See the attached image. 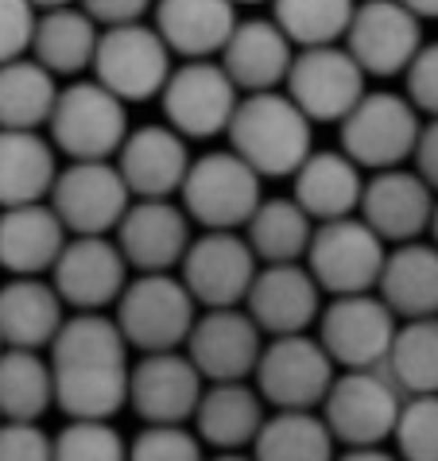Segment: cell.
Here are the masks:
<instances>
[{
	"mask_svg": "<svg viewBox=\"0 0 438 461\" xmlns=\"http://www.w3.org/2000/svg\"><path fill=\"white\" fill-rule=\"evenodd\" d=\"M407 101L415 105L419 117L438 121V40L419 50V59L411 62V70L404 74Z\"/></svg>",
	"mask_w": 438,
	"mask_h": 461,
	"instance_id": "7bdbcfd3",
	"label": "cell"
},
{
	"mask_svg": "<svg viewBox=\"0 0 438 461\" xmlns=\"http://www.w3.org/2000/svg\"><path fill=\"white\" fill-rule=\"evenodd\" d=\"M205 395V380L187 353H151L132 365L128 407L144 427H187Z\"/></svg>",
	"mask_w": 438,
	"mask_h": 461,
	"instance_id": "ac0fdd59",
	"label": "cell"
},
{
	"mask_svg": "<svg viewBox=\"0 0 438 461\" xmlns=\"http://www.w3.org/2000/svg\"><path fill=\"white\" fill-rule=\"evenodd\" d=\"M295 55L299 50L287 43V35L279 32L272 16H249L237 23L233 40H229L225 55L217 62L233 78L241 97H256V94H279V86H287Z\"/></svg>",
	"mask_w": 438,
	"mask_h": 461,
	"instance_id": "cb8c5ba5",
	"label": "cell"
},
{
	"mask_svg": "<svg viewBox=\"0 0 438 461\" xmlns=\"http://www.w3.org/2000/svg\"><path fill=\"white\" fill-rule=\"evenodd\" d=\"M67 245L70 233L50 202L0 210V267L12 272V279H40L43 272H55Z\"/></svg>",
	"mask_w": 438,
	"mask_h": 461,
	"instance_id": "484cf974",
	"label": "cell"
},
{
	"mask_svg": "<svg viewBox=\"0 0 438 461\" xmlns=\"http://www.w3.org/2000/svg\"><path fill=\"white\" fill-rule=\"evenodd\" d=\"M47 202L70 237H109L121 229L136 198L124 186L117 163H67Z\"/></svg>",
	"mask_w": 438,
	"mask_h": 461,
	"instance_id": "7c38bea8",
	"label": "cell"
},
{
	"mask_svg": "<svg viewBox=\"0 0 438 461\" xmlns=\"http://www.w3.org/2000/svg\"><path fill=\"white\" fill-rule=\"evenodd\" d=\"M55 373V407L74 422H113L128 407L132 361L117 318L74 314L47 349Z\"/></svg>",
	"mask_w": 438,
	"mask_h": 461,
	"instance_id": "6da1fadb",
	"label": "cell"
},
{
	"mask_svg": "<svg viewBox=\"0 0 438 461\" xmlns=\"http://www.w3.org/2000/svg\"><path fill=\"white\" fill-rule=\"evenodd\" d=\"M55 407V373L43 353H0V422H40Z\"/></svg>",
	"mask_w": 438,
	"mask_h": 461,
	"instance_id": "e575fe53",
	"label": "cell"
},
{
	"mask_svg": "<svg viewBox=\"0 0 438 461\" xmlns=\"http://www.w3.org/2000/svg\"><path fill=\"white\" fill-rule=\"evenodd\" d=\"M55 461H128V442L113 422H67L55 434Z\"/></svg>",
	"mask_w": 438,
	"mask_h": 461,
	"instance_id": "f35d334b",
	"label": "cell"
},
{
	"mask_svg": "<svg viewBox=\"0 0 438 461\" xmlns=\"http://www.w3.org/2000/svg\"><path fill=\"white\" fill-rule=\"evenodd\" d=\"M311 121L283 94L244 97L233 124H229V151L241 156L260 178H295L299 167L315 156Z\"/></svg>",
	"mask_w": 438,
	"mask_h": 461,
	"instance_id": "7a4b0ae2",
	"label": "cell"
},
{
	"mask_svg": "<svg viewBox=\"0 0 438 461\" xmlns=\"http://www.w3.org/2000/svg\"><path fill=\"white\" fill-rule=\"evenodd\" d=\"M59 299L78 314H101L105 306H117L128 279V260L113 237H70L67 252L59 256L50 272Z\"/></svg>",
	"mask_w": 438,
	"mask_h": 461,
	"instance_id": "e0dca14e",
	"label": "cell"
},
{
	"mask_svg": "<svg viewBox=\"0 0 438 461\" xmlns=\"http://www.w3.org/2000/svg\"><path fill=\"white\" fill-rule=\"evenodd\" d=\"M392 442L399 461H438V395H419L404 403Z\"/></svg>",
	"mask_w": 438,
	"mask_h": 461,
	"instance_id": "ab89813d",
	"label": "cell"
},
{
	"mask_svg": "<svg viewBox=\"0 0 438 461\" xmlns=\"http://www.w3.org/2000/svg\"><path fill=\"white\" fill-rule=\"evenodd\" d=\"M315 221L299 210L295 198H264V206L256 210V217L244 229V240L256 252L260 267L276 264H306L315 240Z\"/></svg>",
	"mask_w": 438,
	"mask_h": 461,
	"instance_id": "836d02e7",
	"label": "cell"
},
{
	"mask_svg": "<svg viewBox=\"0 0 438 461\" xmlns=\"http://www.w3.org/2000/svg\"><path fill=\"white\" fill-rule=\"evenodd\" d=\"M190 148L171 124L132 128L117 156V171L136 202H171L190 175Z\"/></svg>",
	"mask_w": 438,
	"mask_h": 461,
	"instance_id": "603a6c76",
	"label": "cell"
},
{
	"mask_svg": "<svg viewBox=\"0 0 438 461\" xmlns=\"http://www.w3.org/2000/svg\"><path fill=\"white\" fill-rule=\"evenodd\" d=\"M384 373L404 392V400L438 395V318L399 322V334H396Z\"/></svg>",
	"mask_w": 438,
	"mask_h": 461,
	"instance_id": "74e56055",
	"label": "cell"
},
{
	"mask_svg": "<svg viewBox=\"0 0 438 461\" xmlns=\"http://www.w3.org/2000/svg\"><path fill=\"white\" fill-rule=\"evenodd\" d=\"M264 400L249 384H210L195 411V434L217 454H244L264 430Z\"/></svg>",
	"mask_w": 438,
	"mask_h": 461,
	"instance_id": "83f0119b",
	"label": "cell"
},
{
	"mask_svg": "<svg viewBox=\"0 0 438 461\" xmlns=\"http://www.w3.org/2000/svg\"><path fill=\"white\" fill-rule=\"evenodd\" d=\"M264 178L233 151H205L190 163L183 183V202L190 225H202L205 233H237L249 229L256 210L264 206Z\"/></svg>",
	"mask_w": 438,
	"mask_h": 461,
	"instance_id": "3957f363",
	"label": "cell"
},
{
	"mask_svg": "<svg viewBox=\"0 0 438 461\" xmlns=\"http://www.w3.org/2000/svg\"><path fill=\"white\" fill-rule=\"evenodd\" d=\"M264 334L244 314V306H237V311H205L198 314L195 334L187 341V357L205 384H249L264 357Z\"/></svg>",
	"mask_w": 438,
	"mask_h": 461,
	"instance_id": "d6986e66",
	"label": "cell"
},
{
	"mask_svg": "<svg viewBox=\"0 0 438 461\" xmlns=\"http://www.w3.org/2000/svg\"><path fill=\"white\" fill-rule=\"evenodd\" d=\"M62 86L35 59L0 67V128L5 132H40L50 124Z\"/></svg>",
	"mask_w": 438,
	"mask_h": 461,
	"instance_id": "d6a6232c",
	"label": "cell"
},
{
	"mask_svg": "<svg viewBox=\"0 0 438 461\" xmlns=\"http://www.w3.org/2000/svg\"><path fill=\"white\" fill-rule=\"evenodd\" d=\"M365 183L369 178L360 175V167L342 148L315 151L299 167V175L291 178V198L299 202V210L315 225H330V221H345V217L360 213Z\"/></svg>",
	"mask_w": 438,
	"mask_h": 461,
	"instance_id": "4316f807",
	"label": "cell"
},
{
	"mask_svg": "<svg viewBox=\"0 0 438 461\" xmlns=\"http://www.w3.org/2000/svg\"><path fill=\"white\" fill-rule=\"evenodd\" d=\"M431 245L438 249V206H434V221H431Z\"/></svg>",
	"mask_w": 438,
	"mask_h": 461,
	"instance_id": "f907efd6",
	"label": "cell"
},
{
	"mask_svg": "<svg viewBox=\"0 0 438 461\" xmlns=\"http://www.w3.org/2000/svg\"><path fill=\"white\" fill-rule=\"evenodd\" d=\"M50 144L70 163H113L128 140V105L94 78L62 86L55 117L47 124Z\"/></svg>",
	"mask_w": 438,
	"mask_h": 461,
	"instance_id": "277c9868",
	"label": "cell"
},
{
	"mask_svg": "<svg viewBox=\"0 0 438 461\" xmlns=\"http://www.w3.org/2000/svg\"><path fill=\"white\" fill-rule=\"evenodd\" d=\"M171 50H167L156 23H128V28L101 32L97 59H94V82L105 86L113 97L124 105H140V101L163 97L167 82H171Z\"/></svg>",
	"mask_w": 438,
	"mask_h": 461,
	"instance_id": "ba28073f",
	"label": "cell"
},
{
	"mask_svg": "<svg viewBox=\"0 0 438 461\" xmlns=\"http://www.w3.org/2000/svg\"><path fill=\"white\" fill-rule=\"evenodd\" d=\"M399 334V318L384 306L380 294L330 299L318 318V341L342 373H377L388 365Z\"/></svg>",
	"mask_w": 438,
	"mask_h": 461,
	"instance_id": "30bf717a",
	"label": "cell"
},
{
	"mask_svg": "<svg viewBox=\"0 0 438 461\" xmlns=\"http://www.w3.org/2000/svg\"><path fill=\"white\" fill-rule=\"evenodd\" d=\"M377 294L399 322L438 318V249L431 240L392 249Z\"/></svg>",
	"mask_w": 438,
	"mask_h": 461,
	"instance_id": "4dcf8cb0",
	"label": "cell"
},
{
	"mask_svg": "<svg viewBox=\"0 0 438 461\" xmlns=\"http://www.w3.org/2000/svg\"><path fill=\"white\" fill-rule=\"evenodd\" d=\"M198 303L178 276H136L117 303V326L136 353H178L195 334Z\"/></svg>",
	"mask_w": 438,
	"mask_h": 461,
	"instance_id": "5b68a950",
	"label": "cell"
},
{
	"mask_svg": "<svg viewBox=\"0 0 438 461\" xmlns=\"http://www.w3.org/2000/svg\"><path fill=\"white\" fill-rule=\"evenodd\" d=\"M210 461H252V454H214Z\"/></svg>",
	"mask_w": 438,
	"mask_h": 461,
	"instance_id": "681fc988",
	"label": "cell"
},
{
	"mask_svg": "<svg viewBox=\"0 0 438 461\" xmlns=\"http://www.w3.org/2000/svg\"><path fill=\"white\" fill-rule=\"evenodd\" d=\"M241 101V89L222 62H183L175 67L160 105L167 124L183 140H214L229 132Z\"/></svg>",
	"mask_w": 438,
	"mask_h": 461,
	"instance_id": "4fadbf2b",
	"label": "cell"
},
{
	"mask_svg": "<svg viewBox=\"0 0 438 461\" xmlns=\"http://www.w3.org/2000/svg\"><path fill=\"white\" fill-rule=\"evenodd\" d=\"M128 461H205V454L187 427H144L128 442Z\"/></svg>",
	"mask_w": 438,
	"mask_h": 461,
	"instance_id": "60d3db41",
	"label": "cell"
},
{
	"mask_svg": "<svg viewBox=\"0 0 438 461\" xmlns=\"http://www.w3.org/2000/svg\"><path fill=\"white\" fill-rule=\"evenodd\" d=\"M411 163H415V175L438 194V121L423 124V136H419V148H415V159Z\"/></svg>",
	"mask_w": 438,
	"mask_h": 461,
	"instance_id": "bcb514c9",
	"label": "cell"
},
{
	"mask_svg": "<svg viewBox=\"0 0 438 461\" xmlns=\"http://www.w3.org/2000/svg\"><path fill=\"white\" fill-rule=\"evenodd\" d=\"M178 279L190 299L205 311H237L249 303V291L260 276V260L241 233H202L190 245Z\"/></svg>",
	"mask_w": 438,
	"mask_h": 461,
	"instance_id": "2e32d148",
	"label": "cell"
},
{
	"mask_svg": "<svg viewBox=\"0 0 438 461\" xmlns=\"http://www.w3.org/2000/svg\"><path fill=\"white\" fill-rule=\"evenodd\" d=\"M404 392L392 384V376L377 373H342L322 403V419L345 450H372L396 438L399 415H404Z\"/></svg>",
	"mask_w": 438,
	"mask_h": 461,
	"instance_id": "52a82bcc",
	"label": "cell"
},
{
	"mask_svg": "<svg viewBox=\"0 0 438 461\" xmlns=\"http://www.w3.org/2000/svg\"><path fill=\"white\" fill-rule=\"evenodd\" d=\"M0 353H5V341H0Z\"/></svg>",
	"mask_w": 438,
	"mask_h": 461,
	"instance_id": "816d5d0a",
	"label": "cell"
},
{
	"mask_svg": "<svg viewBox=\"0 0 438 461\" xmlns=\"http://www.w3.org/2000/svg\"><path fill=\"white\" fill-rule=\"evenodd\" d=\"M427 47L423 40V20L407 5L396 0H369L357 5L345 50L365 70V78H399L411 70L419 50Z\"/></svg>",
	"mask_w": 438,
	"mask_h": 461,
	"instance_id": "9a60e30c",
	"label": "cell"
},
{
	"mask_svg": "<svg viewBox=\"0 0 438 461\" xmlns=\"http://www.w3.org/2000/svg\"><path fill=\"white\" fill-rule=\"evenodd\" d=\"M113 240L140 276H171V267H183L195 233L178 202H132Z\"/></svg>",
	"mask_w": 438,
	"mask_h": 461,
	"instance_id": "7402d4cb",
	"label": "cell"
},
{
	"mask_svg": "<svg viewBox=\"0 0 438 461\" xmlns=\"http://www.w3.org/2000/svg\"><path fill=\"white\" fill-rule=\"evenodd\" d=\"M244 314L268 341L311 334V326L322 318V287L306 272V264L260 267L249 303H244Z\"/></svg>",
	"mask_w": 438,
	"mask_h": 461,
	"instance_id": "44dd1931",
	"label": "cell"
},
{
	"mask_svg": "<svg viewBox=\"0 0 438 461\" xmlns=\"http://www.w3.org/2000/svg\"><path fill=\"white\" fill-rule=\"evenodd\" d=\"M338 365L311 334L276 338L264 345V357L256 365V392L276 411H322L326 395L338 380Z\"/></svg>",
	"mask_w": 438,
	"mask_h": 461,
	"instance_id": "8fae6325",
	"label": "cell"
},
{
	"mask_svg": "<svg viewBox=\"0 0 438 461\" xmlns=\"http://www.w3.org/2000/svg\"><path fill=\"white\" fill-rule=\"evenodd\" d=\"M151 23L175 59L217 62L233 40L241 16L225 0H163L151 8Z\"/></svg>",
	"mask_w": 438,
	"mask_h": 461,
	"instance_id": "d4e9b609",
	"label": "cell"
},
{
	"mask_svg": "<svg viewBox=\"0 0 438 461\" xmlns=\"http://www.w3.org/2000/svg\"><path fill=\"white\" fill-rule=\"evenodd\" d=\"M407 8L415 12L419 20H438V5H427V0H407Z\"/></svg>",
	"mask_w": 438,
	"mask_h": 461,
	"instance_id": "c3c4849f",
	"label": "cell"
},
{
	"mask_svg": "<svg viewBox=\"0 0 438 461\" xmlns=\"http://www.w3.org/2000/svg\"><path fill=\"white\" fill-rule=\"evenodd\" d=\"M423 136V117L404 94L372 89L365 101L342 121V151L360 171H399L407 159H415Z\"/></svg>",
	"mask_w": 438,
	"mask_h": 461,
	"instance_id": "8992f818",
	"label": "cell"
},
{
	"mask_svg": "<svg viewBox=\"0 0 438 461\" xmlns=\"http://www.w3.org/2000/svg\"><path fill=\"white\" fill-rule=\"evenodd\" d=\"M338 461H399V457L384 450V446H372V450H342Z\"/></svg>",
	"mask_w": 438,
	"mask_h": 461,
	"instance_id": "7dc6e473",
	"label": "cell"
},
{
	"mask_svg": "<svg viewBox=\"0 0 438 461\" xmlns=\"http://www.w3.org/2000/svg\"><path fill=\"white\" fill-rule=\"evenodd\" d=\"M252 461H338V442L318 411H276L252 442Z\"/></svg>",
	"mask_w": 438,
	"mask_h": 461,
	"instance_id": "d590c367",
	"label": "cell"
},
{
	"mask_svg": "<svg viewBox=\"0 0 438 461\" xmlns=\"http://www.w3.org/2000/svg\"><path fill=\"white\" fill-rule=\"evenodd\" d=\"M0 461H55V438L40 422H0Z\"/></svg>",
	"mask_w": 438,
	"mask_h": 461,
	"instance_id": "ee69618b",
	"label": "cell"
},
{
	"mask_svg": "<svg viewBox=\"0 0 438 461\" xmlns=\"http://www.w3.org/2000/svg\"><path fill=\"white\" fill-rule=\"evenodd\" d=\"M35 28H40V12L23 0H0V67L20 59H32Z\"/></svg>",
	"mask_w": 438,
	"mask_h": 461,
	"instance_id": "b9f144b4",
	"label": "cell"
},
{
	"mask_svg": "<svg viewBox=\"0 0 438 461\" xmlns=\"http://www.w3.org/2000/svg\"><path fill=\"white\" fill-rule=\"evenodd\" d=\"M59 151L50 136L0 128V210L40 206L59 178Z\"/></svg>",
	"mask_w": 438,
	"mask_h": 461,
	"instance_id": "f546056e",
	"label": "cell"
},
{
	"mask_svg": "<svg viewBox=\"0 0 438 461\" xmlns=\"http://www.w3.org/2000/svg\"><path fill=\"white\" fill-rule=\"evenodd\" d=\"M353 12L357 5L350 0H279L272 8V20L295 50H322L345 47Z\"/></svg>",
	"mask_w": 438,
	"mask_h": 461,
	"instance_id": "8d00e7d4",
	"label": "cell"
},
{
	"mask_svg": "<svg viewBox=\"0 0 438 461\" xmlns=\"http://www.w3.org/2000/svg\"><path fill=\"white\" fill-rule=\"evenodd\" d=\"M365 70L353 62L345 47H322V50H299L287 74V94L311 124H342L350 113L365 101Z\"/></svg>",
	"mask_w": 438,
	"mask_h": 461,
	"instance_id": "5bb4252c",
	"label": "cell"
},
{
	"mask_svg": "<svg viewBox=\"0 0 438 461\" xmlns=\"http://www.w3.org/2000/svg\"><path fill=\"white\" fill-rule=\"evenodd\" d=\"M97 43H101V28L89 20L86 8H50L40 16V28H35L32 59L55 78L78 82V74L94 70Z\"/></svg>",
	"mask_w": 438,
	"mask_h": 461,
	"instance_id": "1f68e13d",
	"label": "cell"
},
{
	"mask_svg": "<svg viewBox=\"0 0 438 461\" xmlns=\"http://www.w3.org/2000/svg\"><path fill=\"white\" fill-rule=\"evenodd\" d=\"M86 12L101 32L128 28V23H144L151 16V8L144 5V0H94V5H86Z\"/></svg>",
	"mask_w": 438,
	"mask_h": 461,
	"instance_id": "f6af8a7d",
	"label": "cell"
},
{
	"mask_svg": "<svg viewBox=\"0 0 438 461\" xmlns=\"http://www.w3.org/2000/svg\"><path fill=\"white\" fill-rule=\"evenodd\" d=\"M384 264H388V249L360 217L318 225L311 252H306V272L330 299L372 294L380 287Z\"/></svg>",
	"mask_w": 438,
	"mask_h": 461,
	"instance_id": "9c48e42d",
	"label": "cell"
},
{
	"mask_svg": "<svg viewBox=\"0 0 438 461\" xmlns=\"http://www.w3.org/2000/svg\"><path fill=\"white\" fill-rule=\"evenodd\" d=\"M55 284L47 279H8L0 287V341L5 349H50L59 330L67 326Z\"/></svg>",
	"mask_w": 438,
	"mask_h": 461,
	"instance_id": "f1b7e54d",
	"label": "cell"
},
{
	"mask_svg": "<svg viewBox=\"0 0 438 461\" xmlns=\"http://www.w3.org/2000/svg\"><path fill=\"white\" fill-rule=\"evenodd\" d=\"M434 190L415 175V167L380 171L365 183L360 194V221L377 233L384 245H415L423 233H431L434 221Z\"/></svg>",
	"mask_w": 438,
	"mask_h": 461,
	"instance_id": "ffe728a7",
	"label": "cell"
}]
</instances>
